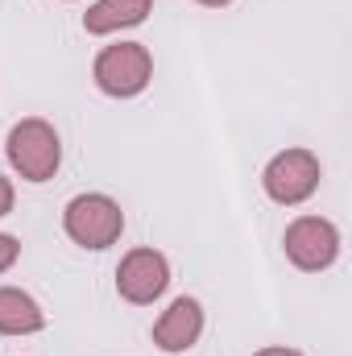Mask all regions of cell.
<instances>
[{
    "mask_svg": "<svg viewBox=\"0 0 352 356\" xmlns=\"http://www.w3.org/2000/svg\"><path fill=\"white\" fill-rule=\"evenodd\" d=\"M91 79L95 88L112 99H133L150 88L154 79V54L145 50V42H116L104 46L91 63Z\"/></svg>",
    "mask_w": 352,
    "mask_h": 356,
    "instance_id": "3957f363",
    "label": "cell"
},
{
    "mask_svg": "<svg viewBox=\"0 0 352 356\" xmlns=\"http://www.w3.org/2000/svg\"><path fill=\"white\" fill-rule=\"evenodd\" d=\"M13 199H17V191H13V182H8V178L0 175V220H4L8 211H13Z\"/></svg>",
    "mask_w": 352,
    "mask_h": 356,
    "instance_id": "8fae6325",
    "label": "cell"
},
{
    "mask_svg": "<svg viewBox=\"0 0 352 356\" xmlns=\"http://www.w3.org/2000/svg\"><path fill=\"white\" fill-rule=\"evenodd\" d=\"M282 249H286V261L294 269L323 273V269L336 266V257H340V228L328 216H298V220L286 224Z\"/></svg>",
    "mask_w": 352,
    "mask_h": 356,
    "instance_id": "277c9868",
    "label": "cell"
},
{
    "mask_svg": "<svg viewBox=\"0 0 352 356\" xmlns=\"http://www.w3.org/2000/svg\"><path fill=\"white\" fill-rule=\"evenodd\" d=\"M253 356H303L298 348H262V353H253Z\"/></svg>",
    "mask_w": 352,
    "mask_h": 356,
    "instance_id": "7c38bea8",
    "label": "cell"
},
{
    "mask_svg": "<svg viewBox=\"0 0 352 356\" xmlns=\"http://www.w3.org/2000/svg\"><path fill=\"white\" fill-rule=\"evenodd\" d=\"M195 4H203V8H224V4H232V0H195Z\"/></svg>",
    "mask_w": 352,
    "mask_h": 356,
    "instance_id": "4fadbf2b",
    "label": "cell"
},
{
    "mask_svg": "<svg viewBox=\"0 0 352 356\" xmlns=\"http://www.w3.org/2000/svg\"><path fill=\"white\" fill-rule=\"evenodd\" d=\"M46 327V311L29 290L0 286V336H38Z\"/></svg>",
    "mask_w": 352,
    "mask_h": 356,
    "instance_id": "9c48e42d",
    "label": "cell"
},
{
    "mask_svg": "<svg viewBox=\"0 0 352 356\" xmlns=\"http://www.w3.org/2000/svg\"><path fill=\"white\" fill-rule=\"evenodd\" d=\"M154 13V0H95L83 13V29L91 38H108L120 29H137Z\"/></svg>",
    "mask_w": 352,
    "mask_h": 356,
    "instance_id": "ba28073f",
    "label": "cell"
},
{
    "mask_svg": "<svg viewBox=\"0 0 352 356\" xmlns=\"http://www.w3.org/2000/svg\"><path fill=\"white\" fill-rule=\"evenodd\" d=\"M319 178H323L319 158H315L311 149H298V145H294V149H282V154H273V158L265 162L262 186L273 203L298 207V203H307V199L319 191Z\"/></svg>",
    "mask_w": 352,
    "mask_h": 356,
    "instance_id": "5b68a950",
    "label": "cell"
},
{
    "mask_svg": "<svg viewBox=\"0 0 352 356\" xmlns=\"http://www.w3.org/2000/svg\"><path fill=\"white\" fill-rule=\"evenodd\" d=\"M63 232L79 245V249H112L125 232V211L112 195L104 191H83L63 207Z\"/></svg>",
    "mask_w": 352,
    "mask_h": 356,
    "instance_id": "7a4b0ae2",
    "label": "cell"
},
{
    "mask_svg": "<svg viewBox=\"0 0 352 356\" xmlns=\"http://www.w3.org/2000/svg\"><path fill=\"white\" fill-rule=\"evenodd\" d=\"M170 286V261L158 249H129L116 266V294L133 307H150Z\"/></svg>",
    "mask_w": 352,
    "mask_h": 356,
    "instance_id": "8992f818",
    "label": "cell"
},
{
    "mask_svg": "<svg viewBox=\"0 0 352 356\" xmlns=\"http://www.w3.org/2000/svg\"><path fill=\"white\" fill-rule=\"evenodd\" d=\"M4 154H8V166L25 182H50L63 166V141H58V129L42 116H25L8 129L4 137Z\"/></svg>",
    "mask_w": 352,
    "mask_h": 356,
    "instance_id": "6da1fadb",
    "label": "cell"
},
{
    "mask_svg": "<svg viewBox=\"0 0 352 356\" xmlns=\"http://www.w3.org/2000/svg\"><path fill=\"white\" fill-rule=\"evenodd\" d=\"M199 336H203V307H199V298H191V294L175 298V302L158 315V323H154V348L166 353V356L191 353V348L199 344Z\"/></svg>",
    "mask_w": 352,
    "mask_h": 356,
    "instance_id": "52a82bcc",
    "label": "cell"
},
{
    "mask_svg": "<svg viewBox=\"0 0 352 356\" xmlns=\"http://www.w3.org/2000/svg\"><path fill=\"white\" fill-rule=\"evenodd\" d=\"M17 257H21V245H17V236H8V232H0V273L4 269L17 266Z\"/></svg>",
    "mask_w": 352,
    "mask_h": 356,
    "instance_id": "30bf717a",
    "label": "cell"
}]
</instances>
